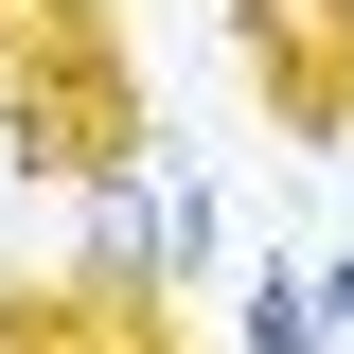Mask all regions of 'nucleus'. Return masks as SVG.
I'll list each match as a JSON object with an SVG mask.
<instances>
[{
	"label": "nucleus",
	"mask_w": 354,
	"mask_h": 354,
	"mask_svg": "<svg viewBox=\"0 0 354 354\" xmlns=\"http://www.w3.org/2000/svg\"><path fill=\"white\" fill-rule=\"evenodd\" d=\"M0 354H177V319L88 301V283H0Z\"/></svg>",
	"instance_id": "obj_2"
},
{
	"label": "nucleus",
	"mask_w": 354,
	"mask_h": 354,
	"mask_svg": "<svg viewBox=\"0 0 354 354\" xmlns=\"http://www.w3.org/2000/svg\"><path fill=\"white\" fill-rule=\"evenodd\" d=\"M230 337H248V354H337V337H319V283H301V266H248Z\"/></svg>",
	"instance_id": "obj_5"
},
{
	"label": "nucleus",
	"mask_w": 354,
	"mask_h": 354,
	"mask_svg": "<svg viewBox=\"0 0 354 354\" xmlns=\"http://www.w3.org/2000/svg\"><path fill=\"white\" fill-rule=\"evenodd\" d=\"M301 283H319V337H337V354H354V248H319V266H301Z\"/></svg>",
	"instance_id": "obj_6"
},
{
	"label": "nucleus",
	"mask_w": 354,
	"mask_h": 354,
	"mask_svg": "<svg viewBox=\"0 0 354 354\" xmlns=\"http://www.w3.org/2000/svg\"><path fill=\"white\" fill-rule=\"evenodd\" d=\"M213 266H230V195L177 160V177H160V283H213Z\"/></svg>",
	"instance_id": "obj_4"
},
{
	"label": "nucleus",
	"mask_w": 354,
	"mask_h": 354,
	"mask_svg": "<svg viewBox=\"0 0 354 354\" xmlns=\"http://www.w3.org/2000/svg\"><path fill=\"white\" fill-rule=\"evenodd\" d=\"M0 160H18V177H53V195L160 177L142 71L106 53V18H88V0H0Z\"/></svg>",
	"instance_id": "obj_1"
},
{
	"label": "nucleus",
	"mask_w": 354,
	"mask_h": 354,
	"mask_svg": "<svg viewBox=\"0 0 354 354\" xmlns=\"http://www.w3.org/2000/svg\"><path fill=\"white\" fill-rule=\"evenodd\" d=\"M71 283H88V301H160V177L71 195Z\"/></svg>",
	"instance_id": "obj_3"
}]
</instances>
